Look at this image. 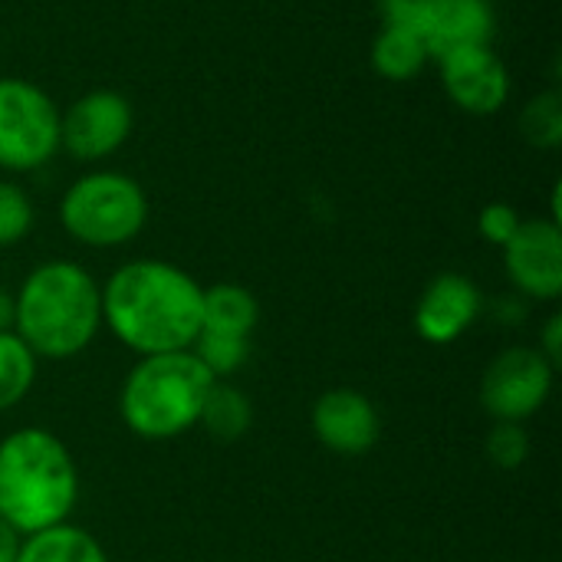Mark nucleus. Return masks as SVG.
<instances>
[{
	"instance_id": "nucleus-1",
	"label": "nucleus",
	"mask_w": 562,
	"mask_h": 562,
	"mask_svg": "<svg viewBox=\"0 0 562 562\" xmlns=\"http://www.w3.org/2000/svg\"><path fill=\"white\" fill-rule=\"evenodd\" d=\"M204 286L175 263L132 260L102 286V323L138 356L191 349L201 333Z\"/></svg>"
},
{
	"instance_id": "nucleus-2",
	"label": "nucleus",
	"mask_w": 562,
	"mask_h": 562,
	"mask_svg": "<svg viewBox=\"0 0 562 562\" xmlns=\"http://www.w3.org/2000/svg\"><path fill=\"white\" fill-rule=\"evenodd\" d=\"M102 326V290L72 260L30 270L13 296V333L36 359H72L89 349Z\"/></svg>"
},
{
	"instance_id": "nucleus-3",
	"label": "nucleus",
	"mask_w": 562,
	"mask_h": 562,
	"mask_svg": "<svg viewBox=\"0 0 562 562\" xmlns=\"http://www.w3.org/2000/svg\"><path fill=\"white\" fill-rule=\"evenodd\" d=\"M79 501L69 448L46 428H16L0 441V517L20 533L66 524Z\"/></svg>"
},
{
	"instance_id": "nucleus-4",
	"label": "nucleus",
	"mask_w": 562,
	"mask_h": 562,
	"mask_svg": "<svg viewBox=\"0 0 562 562\" xmlns=\"http://www.w3.org/2000/svg\"><path fill=\"white\" fill-rule=\"evenodd\" d=\"M217 379L191 349L138 356L119 392V412L132 435L145 441H171L191 431L201 405Z\"/></svg>"
},
{
	"instance_id": "nucleus-5",
	"label": "nucleus",
	"mask_w": 562,
	"mask_h": 562,
	"mask_svg": "<svg viewBox=\"0 0 562 562\" xmlns=\"http://www.w3.org/2000/svg\"><path fill=\"white\" fill-rule=\"evenodd\" d=\"M59 221L66 234L89 247L128 244L148 221V201L138 181L119 171H92L63 194Z\"/></svg>"
},
{
	"instance_id": "nucleus-6",
	"label": "nucleus",
	"mask_w": 562,
	"mask_h": 562,
	"mask_svg": "<svg viewBox=\"0 0 562 562\" xmlns=\"http://www.w3.org/2000/svg\"><path fill=\"white\" fill-rule=\"evenodd\" d=\"M59 148V109L26 79H0V168L33 171Z\"/></svg>"
},
{
	"instance_id": "nucleus-7",
	"label": "nucleus",
	"mask_w": 562,
	"mask_h": 562,
	"mask_svg": "<svg viewBox=\"0 0 562 562\" xmlns=\"http://www.w3.org/2000/svg\"><path fill=\"white\" fill-rule=\"evenodd\" d=\"M557 369L537 346L504 349L481 379V405L494 422H527L553 392Z\"/></svg>"
},
{
	"instance_id": "nucleus-8",
	"label": "nucleus",
	"mask_w": 562,
	"mask_h": 562,
	"mask_svg": "<svg viewBox=\"0 0 562 562\" xmlns=\"http://www.w3.org/2000/svg\"><path fill=\"white\" fill-rule=\"evenodd\" d=\"M132 132V105L125 95L95 89L79 95L66 115H59V145L79 161H99L122 148Z\"/></svg>"
},
{
	"instance_id": "nucleus-9",
	"label": "nucleus",
	"mask_w": 562,
	"mask_h": 562,
	"mask_svg": "<svg viewBox=\"0 0 562 562\" xmlns=\"http://www.w3.org/2000/svg\"><path fill=\"white\" fill-rule=\"evenodd\" d=\"M504 267L514 286L530 300H557L562 293V231L553 217L520 221L504 247Z\"/></svg>"
},
{
	"instance_id": "nucleus-10",
	"label": "nucleus",
	"mask_w": 562,
	"mask_h": 562,
	"mask_svg": "<svg viewBox=\"0 0 562 562\" xmlns=\"http://www.w3.org/2000/svg\"><path fill=\"white\" fill-rule=\"evenodd\" d=\"M438 63H441L445 92L458 109L474 115H491L504 109L510 95V72L504 59L491 49V43L451 49Z\"/></svg>"
},
{
	"instance_id": "nucleus-11",
	"label": "nucleus",
	"mask_w": 562,
	"mask_h": 562,
	"mask_svg": "<svg viewBox=\"0 0 562 562\" xmlns=\"http://www.w3.org/2000/svg\"><path fill=\"white\" fill-rule=\"evenodd\" d=\"M316 441L342 458H359L375 448L382 435L379 412L369 395L356 389H329L316 398L310 415Z\"/></svg>"
},
{
	"instance_id": "nucleus-12",
	"label": "nucleus",
	"mask_w": 562,
	"mask_h": 562,
	"mask_svg": "<svg viewBox=\"0 0 562 562\" xmlns=\"http://www.w3.org/2000/svg\"><path fill=\"white\" fill-rule=\"evenodd\" d=\"M481 306L484 300L471 277L441 273L425 286L415 306V333L431 346H448L474 326Z\"/></svg>"
},
{
	"instance_id": "nucleus-13",
	"label": "nucleus",
	"mask_w": 562,
	"mask_h": 562,
	"mask_svg": "<svg viewBox=\"0 0 562 562\" xmlns=\"http://www.w3.org/2000/svg\"><path fill=\"white\" fill-rule=\"evenodd\" d=\"M431 59H441L451 49L491 43L494 36V7L491 0H431L428 20L422 30Z\"/></svg>"
},
{
	"instance_id": "nucleus-14",
	"label": "nucleus",
	"mask_w": 562,
	"mask_h": 562,
	"mask_svg": "<svg viewBox=\"0 0 562 562\" xmlns=\"http://www.w3.org/2000/svg\"><path fill=\"white\" fill-rule=\"evenodd\" d=\"M257 319H260V306L247 286L217 283V286H207L201 296V333L250 339V333L257 329Z\"/></svg>"
},
{
	"instance_id": "nucleus-15",
	"label": "nucleus",
	"mask_w": 562,
	"mask_h": 562,
	"mask_svg": "<svg viewBox=\"0 0 562 562\" xmlns=\"http://www.w3.org/2000/svg\"><path fill=\"white\" fill-rule=\"evenodd\" d=\"M16 562H109V557L89 530L66 520L46 530L26 533L20 540Z\"/></svg>"
},
{
	"instance_id": "nucleus-16",
	"label": "nucleus",
	"mask_w": 562,
	"mask_h": 562,
	"mask_svg": "<svg viewBox=\"0 0 562 562\" xmlns=\"http://www.w3.org/2000/svg\"><path fill=\"white\" fill-rule=\"evenodd\" d=\"M431 59L428 43L422 33L415 30H402V26H385L375 43H372V69L392 82H405L415 79L425 63Z\"/></svg>"
},
{
	"instance_id": "nucleus-17",
	"label": "nucleus",
	"mask_w": 562,
	"mask_h": 562,
	"mask_svg": "<svg viewBox=\"0 0 562 562\" xmlns=\"http://www.w3.org/2000/svg\"><path fill=\"white\" fill-rule=\"evenodd\" d=\"M254 422V408L250 398L227 382H214L204 405H201V418L198 425L214 438V441H237L250 431Z\"/></svg>"
},
{
	"instance_id": "nucleus-18",
	"label": "nucleus",
	"mask_w": 562,
	"mask_h": 562,
	"mask_svg": "<svg viewBox=\"0 0 562 562\" xmlns=\"http://www.w3.org/2000/svg\"><path fill=\"white\" fill-rule=\"evenodd\" d=\"M33 382H36V356L13 329L0 333V412L20 405L30 395Z\"/></svg>"
},
{
	"instance_id": "nucleus-19",
	"label": "nucleus",
	"mask_w": 562,
	"mask_h": 562,
	"mask_svg": "<svg viewBox=\"0 0 562 562\" xmlns=\"http://www.w3.org/2000/svg\"><path fill=\"white\" fill-rule=\"evenodd\" d=\"M194 359L221 382L227 375H234L247 356H250V339H234V336H217V333H198L194 346H191Z\"/></svg>"
},
{
	"instance_id": "nucleus-20",
	"label": "nucleus",
	"mask_w": 562,
	"mask_h": 562,
	"mask_svg": "<svg viewBox=\"0 0 562 562\" xmlns=\"http://www.w3.org/2000/svg\"><path fill=\"white\" fill-rule=\"evenodd\" d=\"M520 132L537 148H557L562 142V99L560 92H543L527 102L520 115Z\"/></svg>"
},
{
	"instance_id": "nucleus-21",
	"label": "nucleus",
	"mask_w": 562,
	"mask_h": 562,
	"mask_svg": "<svg viewBox=\"0 0 562 562\" xmlns=\"http://www.w3.org/2000/svg\"><path fill=\"white\" fill-rule=\"evenodd\" d=\"M484 448H487V458H491L497 468L517 471V468L527 461V454H530V435L524 431L520 422H497V425L491 428Z\"/></svg>"
},
{
	"instance_id": "nucleus-22",
	"label": "nucleus",
	"mask_w": 562,
	"mask_h": 562,
	"mask_svg": "<svg viewBox=\"0 0 562 562\" xmlns=\"http://www.w3.org/2000/svg\"><path fill=\"white\" fill-rule=\"evenodd\" d=\"M33 227V204L30 198L10 184L0 181V247H10L16 240H23Z\"/></svg>"
},
{
	"instance_id": "nucleus-23",
	"label": "nucleus",
	"mask_w": 562,
	"mask_h": 562,
	"mask_svg": "<svg viewBox=\"0 0 562 562\" xmlns=\"http://www.w3.org/2000/svg\"><path fill=\"white\" fill-rule=\"evenodd\" d=\"M517 227H520V214H517L510 204H504V201L487 204V207L481 211V217H477L481 237L491 240V244H497V247H507V240L517 234Z\"/></svg>"
},
{
	"instance_id": "nucleus-24",
	"label": "nucleus",
	"mask_w": 562,
	"mask_h": 562,
	"mask_svg": "<svg viewBox=\"0 0 562 562\" xmlns=\"http://www.w3.org/2000/svg\"><path fill=\"white\" fill-rule=\"evenodd\" d=\"M379 7H382L385 26H402V30L422 33L431 0H379Z\"/></svg>"
},
{
	"instance_id": "nucleus-25",
	"label": "nucleus",
	"mask_w": 562,
	"mask_h": 562,
	"mask_svg": "<svg viewBox=\"0 0 562 562\" xmlns=\"http://www.w3.org/2000/svg\"><path fill=\"white\" fill-rule=\"evenodd\" d=\"M543 356H547V362L553 366V369H560L562 366V316L560 313H553L550 319H547V326H543V336H540V346H537Z\"/></svg>"
},
{
	"instance_id": "nucleus-26",
	"label": "nucleus",
	"mask_w": 562,
	"mask_h": 562,
	"mask_svg": "<svg viewBox=\"0 0 562 562\" xmlns=\"http://www.w3.org/2000/svg\"><path fill=\"white\" fill-rule=\"evenodd\" d=\"M20 533L0 517V562H16V553H20Z\"/></svg>"
},
{
	"instance_id": "nucleus-27",
	"label": "nucleus",
	"mask_w": 562,
	"mask_h": 562,
	"mask_svg": "<svg viewBox=\"0 0 562 562\" xmlns=\"http://www.w3.org/2000/svg\"><path fill=\"white\" fill-rule=\"evenodd\" d=\"M13 329V296L0 286V333Z\"/></svg>"
}]
</instances>
